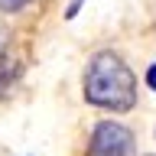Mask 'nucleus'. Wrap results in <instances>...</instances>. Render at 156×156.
Masks as SVG:
<instances>
[{"label":"nucleus","instance_id":"nucleus-1","mask_svg":"<svg viewBox=\"0 0 156 156\" xmlns=\"http://www.w3.org/2000/svg\"><path fill=\"white\" fill-rule=\"evenodd\" d=\"M81 94L91 107L98 111H111V114H127L136 107V75L124 58L101 49L91 55L81 78Z\"/></svg>","mask_w":156,"mask_h":156},{"label":"nucleus","instance_id":"nucleus-2","mask_svg":"<svg viewBox=\"0 0 156 156\" xmlns=\"http://www.w3.org/2000/svg\"><path fill=\"white\" fill-rule=\"evenodd\" d=\"M88 156H136V140L120 120H101L91 130Z\"/></svg>","mask_w":156,"mask_h":156},{"label":"nucleus","instance_id":"nucleus-3","mask_svg":"<svg viewBox=\"0 0 156 156\" xmlns=\"http://www.w3.org/2000/svg\"><path fill=\"white\" fill-rule=\"evenodd\" d=\"M20 75H23V68H20V62H13V58L0 55V98H7L13 88H16Z\"/></svg>","mask_w":156,"mask_h":156},{"label":"nucleus","instance_id":"nucleus-4","mask_svg":"<svg viewBox=\"0 0 156 156\" xmlns=\"http://www.w3.org/2000/svg\"><path fill=\"white\" fill-rule=\"evenodd\" d=\"M33 0H0V13H20V10H26Z\"/></svg>","mask_w":156,"mask_h":156},{"label":"nucleus","instance_id":"nucleus-5","mask_svg":"<svg viewBox=\"0 0 156 156\" xmlns=\"http://www.w3.org/2000/svg\"><path fill=\"white\" fill-rule=\"evenodd\" d=\"M146 85H150V91L156 94V62H153L150 68H146Z\"/></svg>","mask_w":156,"mask_h":156},{"label":"nucleus","instance_id":"nucleus-6","mask_svg":"<svg viewBox=\"0 0 156 156\" xmlns=\"http://www.w3.org/2000/svg\"><path fill=\"white\" fill-rule=\"evenodd\" d=\"M3 49H7V29H3V23H0V55H3Z\"/></svg>","mask_w":156,"mask_h":156},{"label":"nucleus","instance_id":"nucleus-7","mask_svg":"<svg viewBox=\"0 0 156 156\" xmlns=\"http://www.w3.org/2000/svg\"><path fill=\"white\" fill-rule=\"evenodd\" d=\"M153 136H156V127H153Z\"/></svg>","mask_w":156,"mask_h":156}]
</instances>
